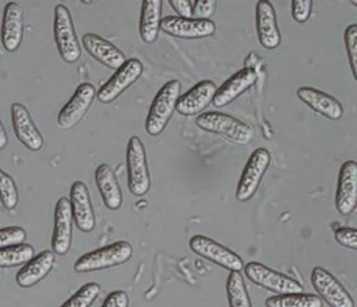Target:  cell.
<instances>
[{"label": "cell", "instance_id": "6da1fadb", "mask_svg": "<svg viewBox=\"0 0 357 307\" xmlns=\"http://www.w3.org/2000/svg\"><path fill=\"white\" fill-rule=\"evenodd\" d=\"M132 255L133 248L130 242L120 240L82 255L75 262L74 269L77 273L102 271L124 265L130 260Z\"/></svg>", "mask_w": 357, "mask_h": 307}, {"label": "cell", "instance_id": "7a4b0ae2", "mask_svg": "<svg viewBox=\"0 0 357 307\" xmlns=\"http://www.w3.org/2000/svg\"><path fill=\"white\" fill-rule=\"evenodd\" d=\"M181 91V81L173 79L165 84L158 92L146 119V131L149 135H160L166 129L176 109Z\"/></svg>", "mask_w": 357, "mask_h": 307}, {"label": "cell", "instance_id": "3957f363", "mask_svg": "<svg viewBox=\"0 0 357 307\" xmlns=\"http://www.w3.org/2000/svg\"><path fill=\"white\" fill-rule=\"evenodd\" d=\"M198 127L208 132L225 136L238 144L250 143L254 139V129L243 121L221 112H206L196 117Z\"/></svg>", "mask_w": 357, "mask_h": 307}, {"label": "cell", "instance_id": "277c9868", "mask_svg": "<svg viewBox=\"0 0 357 307\" xmlns=\"http://www.w3.org/2000/svg\"><path fill=\"white\" fill-rule=\"evenodd\" d=\"M128 188L135 196H143L151 185L147 155L141 138L132 136L129 139L126 152Z\"/></svg>", "mask_w": 357, "mask_h": 307}, {"label": "cell", "instance_id": "5b68a950", "mask_svg": "<svg viewBox=\"0 0 357 307\" xmlns=\"http://www.w3.org/2000/svg\"><path fill=\"white\" fill-rule=\"evenodd\" d=\"M54 36L58 52L64 62L74 64L81 58V46L77 37L70 10L64 4L55 8Z\"/></svg>", "mask_w": 357, "mask_h": 307}, {"label": "cell", "instance_id": "8992f818", "mask_svg": "<svg viewBox=\"0 0 357 307\" xmlns=\"http://www.w3.org/2000/svg\"><path fill=\"white\" fill-rule=\"evenodd\" d=\"M271 163V154L264 148H259L252 152L242 171L237 186L236 198L240 202L250 200L256 194L263 175Z\"/></svg>", "mask_w": 357, "mask_h": 307}, {"label": "cell", "instance_id": "52a82bcc", "mask_svg": "<svg viewBox=\"0 0 357 307\" xmlns=\"http://www.w3.org/2000/svg\"><path fill=\"white\" fill-rule=\"evenodd\" d=\"M143 63L137 58H129L116 69L114 74L97 91V98L102 104H110L120 97L143 74Z\"/></svg>", "mask_w": 357, "mask_h": 307}, {"label": "cell", "instance_id": "ba28073f", "mask_svg": "<svg viewBox=\"0 0 357 307\" xmlns=\"http://www.w3.org/2000/svg\"><path fill=\"white\" fill-rule=\"evenodd\" d=\"M244 271L248 279L257 285L279 294H294L304 290L303 286L296 280L256 261L248 263L244 267Z\"/></svg>", "mask_w": 357, "mask_h": 307}, {"label": "cell", "instance_id": "9c48e42d", "mask_svg": "<svg viewBox=\"0 0 357 307\" xmlns=\"http://www.w3.org/2000/svg\"><path fill=\"white\" fill-rule=\"evenodd\" d=\"M190 248L198 256L204 257L231 271H241L243 260L239 255L227 246L204 235H194L190 240Z\"/></svg>", "mask_w": 357, "mask_h": 307}, {"label": "cell", "instance_id": "30bf717a", "mask_svg": "<svg viewBox=\"0 0 357 307\" xmlns=\"http://www.w3.org/2000/svg\"><path fill=\"white\" fill-rule=\"evenodd\" d=\"M96 96L97 90L93 84L82 83L79 85L74 95L58 114V127L70 129L76 127L89 112Z\"/></svg>", "mask_w": 357, "mask_h": 307}, {"label": "cell", "instance_id": "8fae6325", "mask_svg": "<svg viewBox=\"0 0 357 307\" xmlns=\"http://www.w3.org/2000/svg\"><path fill=\"white\" fill-rule=\"evenodd\" d=\"M311 282L321 298L330 307H355L348 290L327 269L315 267L311 274Z\"/></svg>", "mask_w": 357, "mask_h": 307}, {"label": "cell", "instance_id": "7c38bea8", "mask_svg": "<svg viewBox=\"0 0 357 307\" xmlns=\"http://www.w3.org/2000/svg\"><path fill=\"white\" fill-rule=\"evenodd\" d=\"M160 29L164 33L181 39H204L214 35L216 24L214 21L204 19L183 18L178 16H168L162 19Z\"/></svg>", "mask_w": 357, "mask_h": 307}, {"label": "cell", "instance_id": "4fadbf2b", "mask_svg": "<svg viewBox=\"0 0 357 307\" xmlns=\"http://www.w3.org/2000/svg\"><path fill=\"white\" fill-rule=\"evenodd\" d=\"M73 213L70 200L62 196L58 200L55 208L52 249L54 254H68L73 240Z\"/></svg>", "mask_w": 357, "mask_h": 307}, {"label": "cell", "instance_id": "5bb4252c", "mask_svg": "<svg viewBox=\"0 0 357 307\" xmlns=\"http://www.w3.org/2000/svg\"><path fill=\"white\" fill-rule=\"evenodd\" d=\"M11 116L14 133L20 143L32 152L43 150L45 138L35 125L28 108L24 104L15 102L11 107Z\"/></svg>", "mask_w": 357, "mask_h": 307}, {"label": "cell", "instance_id": "9a60e30c", "mask_svg": "<svg viewBox=\"0 0 357 307\" xmlns=\"http://www.w3.org/2000/svg\"><path fill=\"white\" fill-rule=\"evenodd\" d=\"M357 204V163L346 161L340 167L336 189L335 206L342 215H350Z\"/></svg>", "mask_w": 357, "mask_h": 307}, {"label": "cell", "instance_id": "2e32d148", "mask_svg": "<svg viewBox=\"0 0 357 307\" xmlns=\"http://www.w3.org/2000/svg\"><path fill=\"white\" fill-rule=\"evenodd\" d=\"M70 208L77 228L84 233L96 228V214L89 188L82 181H76L70 188Z\"/></svg>", "mask_w": 357, "mask_h": 307}, {"label": "cell", "instance_id": "e0dca14e", "mask_svg": "<svg viewBox=\"0 0 357 307\" xmlns=\"http://www.w3.org/2000/svg\"><path fill=\"white\" fill-rule=\"evenodd\" d=\"M24 35V10L16 2H9L3 10L0 33L3 48L8 52H15L22 45Z\"/></svg>", "mask_w": 357, "mask_h": 307}, {"label": "cell", "instance_id": "ac0fdd59", "mask_svg": "<svg viewBox=\"0 0 357 307\" xmlns=\"http://www.w3.org/2000/svg\"><path fill=\"white\" fill-rule=\"evenodd\" d=\"M256 27L259 41L266 49H275L281 44L275 8L268 0H260L256 6Z\"/></svg>", "mask_w": 357, "mask_h": 307}, {"label": "cell", "instance_id": "d6986e66", "mask_svg": "<svg viewBox=\"0 0 357 307\" xmlns=\"http://www.w3.org/2000/svg\"><path fill=\"white\" fill-rule=\"evenodd\" d=\"M258 74L252 68H244L231 75L219 89H217L213 98V104L216 108H223L237 100L246 90L255 85Z\"/></svg>", "mask_w": 357, "mask_h": 307}, {"label": "cell", "instance_id": "ffe728a7", "mask_svg": "<svg viewBox=\"0 0 357 307\" xmlns=\"http://www.w3.org/2000/svg\"><path fill=\"white\" fill-rule=\"evenodd\" d=\"M217 87L212 81H202L177 100L176 110L183 116L199 114L213 102Z\"/></svg>", "mask_w": 357, "mask_h": 307}, {"label": "cell", "instance_id": "44dd1931", "mask_svg": "<svg viewBox=\"0 0 357 307\" xmlns=\"http://www.w3.org/2000/svg\"><path fill=\"white\" fill-rule=\"evenodd\" d=\"M82 43L95 60L108 68L116 70L126 62V56L116 46L96 33H85Z\"/></svg>", "mask_w": 357, "mask_h": 307}, {"label": "cell", "instance_id": "7402d4cb", "mask_svg": "<svg viewBox=\"0 0 357 307\" xmlns=\"http://www.w3.org/2000/svg\"><path fill=\"white\" fill-rule=\"evenodd\" d=\"M55 254L52 251H43L35 255L16 275V282L22 288H31L43 281L53 269Z\"/></svg>", "mask_w": 357, "mask_h": 307}, {"label": "cell", "instance_id": "603a6c76", "mask_svg": "<svg viewBox=\"0 0 357 307\" xmlns=\"http://www.w3.org/2000/svg\"><path fill=\"white\" fill-rule=\"evenodd\" d=\"M296 95L309 108L331 120H338L344 115L342 104L335 97L321 90L311 87H301L296 91Z\"/></svg>", "mask_w": 357, "mask_h": 307}, {"label": "cell", "instance_id": "cb8c5ba5", "mask_svg": "<svg viewBox=\"0 0 357 307\" xmlns=\"http://www.w3.org/2000/svg\"><path fill=\"white\" fill-rule=\"evenodd\" d=\"M95 179L106 208L109 210L120 209L123 204V192L112 167L106 163L99 165L96 169Z\"/></svg>", "mask_w": 357, "mask_h": 307}, {"label": "cell", "instance_id": "d4e9b609", "mask_svg": "<svg viewBox=\"0 0 357 307\" xmlns=\"http://www.w3.org/2000/svg\"><path fill=\"white\" fill-rule=\"evenodd\" d=\"M162 0H145L142 3L139 35L145 43L156 41L162 22Z\"/></svg>", "mask_w": 357, "mask_h": 307}, {"label": "cell", "instance_id": "484cf974", "mask_svg": "<svg viewBox=\"0 0 357 307\" xmlns=\"http://www.w3.org/2000/svg\"><path fill=\"white\" fill-rule=\"evenodd\" d=\"M266 307H323L319 297L305 292L278 294L267 299Z\"/></svg>", "mask_w": 357, "mask_h": 307}, {"label": "cell", "instance_id": "4316f807", "mask_svg": "<svg viewBox=\"0 0 357 307\" xmlns=\"http://www.w3.org/2000/svg\"><path fill=\"white\" fill-rule=\"evenodd\" d=\"M34 256V246L29 244L0 249V269H9L26 265Z\"/></svg>", "mask_w": 357, "mask_h": 307}, {"label": "cell", "instance_id": "83f0119b", "mask_svg": "<svg viewBox=\"0 0 357 307\" xmlns=\"http://www.w3.org/2000/svg\"><path fill=\"white\" fill-rule=\"evenodd\" d=\"M227 294L229 307H252L245 282L240 271H231L227 278Z\"/></svg>", "mask_w": 357, "mask_h": 307}, {"label": "cell", "instance_id": "f1b7e54d", "mask_svg": "<svg viewBox=\"0 0 357 307\" xmlns=\"http://www.w3.org/2000/svg\"><path fill=\"white\" fill-rule=\"evenodd\" d=\"M101 292V286L96 282H89L79 288L60 307H91Z\"/></svg>", "mask_w": 357, "mask_h": 307}, {"label": "cell", "instance_id": "f546056e", "mask_svg": "<svg viewBox=\"0 0 357 307\" xmlns=\"http://www.w3.org/2000/svg\"><path fill=\"white\" fill-rule=\"evenodd\" d=\"M0 202L7 210H13L20 203V192L11 175L0 168Z\"/></svg>", "mask_w": 357, "mask_h": 307}, {"label": "cell", "instance_id": "4dcf8cb0", "mask_svg": "<svg viewBox=\"0 0 357 307\" xmlns=\"http://www.w3.org/2000/svg\"><path fill=\"white\" fill-rule=\"evenodd\" d=\"M26 237H28V234L22 227L10 226V227L1 228L0 229V249L24 244Z\"/></svg>", "mask_w": 357, "mask_h": 307}, {"label": "cell", "instance_id": "1f68e13d", "mask_svg": "<svg viewBox=\"0 0 357 307\" xmlns=\"http://www.w3.org/2000/svg\"><path fill=\"white\" fill-rule=\"evenodd\" d=\"M344 45H346L347 54H348L349 63H350L352 74L354 79H357V25H349L344 31Z\"/></svg>", "mask_w": 357, "mask_h": 307}, {"label": "cell", "instance_id": "d6a6232c", "mask_svg": "<svg viewBox=\"0 0 357 307\" xmlns=\"http://www.w3.org/2000/svg\"><path fill=\"white\" fill-rule=\"evenodd\" d=\"M217 1L215 0H197L192 1V16L196 19L208 20L216 10Z\"/></svg>", "mask_w": 357, "mask_h": 307}, {"label": "cell", "instance_id": "836d02e7", "mask_svg": "<svg viewBox=\"0 0 357 307\" xmlns=\"http://www.w3.org/2000/svg\"><path fill=\"white\" fill-rule=\"evenodd\" d=\"M334 236L340 246L351 250H357V230L354 228H340L336 230Z\"/></svg>", "mask_w": 357, "mask_h": 307}, {"label": "cell", "instance_id": "e575fe53", "mask_svg": "<svg viewBox=\"0 0 357 307\" xmlns=\"http://www.w3.org/2000/svg\"><path fill=\"white\" fill-rule=\"evenodd\" d=\"M312 4L311 0H294L291 2V13L294 20L298 23L306 22L312 12Z\"/></svg>", "mask_w": 357, "mask_h": 307}, {"label": "cell", "instance_id": "d590c367", "mask_svg": "<svg viewBox=\"0 0 357 307\" xmlns=\"http://www.w3.org/2000/svg\"><path fill=\"white\" fill-rule=\"evenodd\" d=\"M129 296L124 290H114L110 292L101 307H128Z\"/></svg>", "mask_w": 357, "mask_h": 307}, {"label": "cell", "instance_id": "8d00e7d4", "mask_svg": "<svg viewBox=\"0 0 357 307\" xmlns=\"http://www.w3.org/2000/svg\"><path fill=\"white\" fill-rule=\"evenodd\" d=\"M169 4L172 6L173 10L183 18H191L192 16V1L185 0H170Z\"/></svg>", "mask_w": 357, "mask_h": 307}, {"label": "cell", "instance_id": "74e56055", "mask_svg": "<svg viewBox=\"0 0 357 307\" xmlns=\"http://www.w3.org/2000/svg\"><path fill=\"white\" fill-rule=\"evenodd\" d=\"M9 143V137H8L7 131L3 127V121L0 119V150H5Z\"/></svg>", "mask_w": 357, "mask_h": 307}]
</instances>
